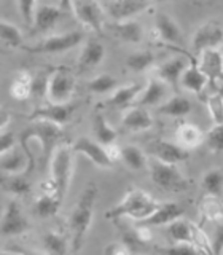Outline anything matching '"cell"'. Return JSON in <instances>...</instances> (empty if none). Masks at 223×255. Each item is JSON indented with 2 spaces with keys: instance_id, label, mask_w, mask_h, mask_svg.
<instances>
[{
  "instance_id": "27",
  "label": "cell",
  "mask_w": 223,
  "mask_h": 255,
  "mask_svg": "<svg viewBox=\"0 0 223 255\" xmlns=\"http://www.w3.org/2000/svg\"><path fill=\"white\" fill-rule=\"evenodd\" d=\"M110 29L115 32V35L123 40L126 43H140L143 38V27L142 24L129 19V21H119L113 22L110 26Z\"/></svg>"
},
{
  "instance_id": "21",
  "label": "cell",
  "mask_w": 223,
  "mask_h": 255,
  "mask_svg": "<svg viewBox=\"0 0 223 255\" xmlns=\"http://www.w3.org/2000/svg\"><path fill=\"white\" fill-rule=\"evenodd\" d=\"M167 91H169V86L163 83L158 77L150 78L147 86L143 88V93L139 99V107L145 109L150 106H158V104H161L166 99Z\"/></svg>"
},
{
  "instance_id": "23",
  "label": "cell",
  "mask_w": 223,
  "mask_h": 255,
  "mask_svg": "<svg viewBox=\"0 0 223 255\" xmlns=\"http://www.w3.org/2000/svg\"><path fill=\"white\" fill-rule=\"evenodd\" d=\"M121 125L132 131H147L153 126V118H151L147 109L137 106L124 112V115L121 118Z\"/></svg>"
},
{
  "instance_id": "48",
  "label": "cell",
  "mask_w": 223,
  "mask_h": 255,
  "mask_svg": "<svg viewBox=\"0 0 223 255\" xmlns=\"http://www.w3.org/2000/svg\"><path fill=\"white\" fill-rule=\"evenodd\" d=\"M14 148V135L11 132L0 134V155H3L5 151Z\"/></svg>"
},
{
  "instance_id": "47",
  "label": "cell",
  "mask_w": 223,
  "mask_h": 255,
  "mask_svg": "<svg viewBox=\"0 0 223 255\" xmlns=\"http://www.w3.org/2000/svg\"><path fill=\"white\" fill-rule=\"evenodd\" d=\"M132 235H134V238L137 239L140 244H148L151 239H153V233H151V228L147 227V225H142V223H139V225L134 228Z\"/></svg>"
},
{
  "instance_id": "45",
  "label": "cell",
  "mask_w": 223,
  "mask_h": 255,
  "mask_svg": "<svg viewBox=\"0 0 223 255\" xmlns=\"http://www.w3.org/2000/svg\"><path fill=\"white\" fill-rule=\"evenodd\" d=\"M104 255H131V249L123 241H115L106 246Z\"/></svg>"
},
{
  "instance_id": "39",
  "label": "cell",
  "mask_w": 223,
  "mask_h": 255,
  "mask_svg": "<svg viewBox=\"0 0 223 255\" xmlns=\"http://www.w3.org/2000/svg\"><path fill=\"white\" fill-rule=\"evenodd\" d=\"M155 62V54L148 51V50H143L139 53H132L131 56L126 58V66L129 67L132 72H143L147 70L148 67L153 66Z\"/></svg>"
},
{
  "instance_id": "14",
  "label": "cell",
  "mask_w": 223,
  "mask_h": 255,
  "mask_svg": "<svg viewBox=\"0 0 223 255\" xmlns=\"http://www.w3.org/2000/svg\"><path fill=\"white\" fill-rule=\"evenodd\" d=\"M70 148H72L74 153H80V155L86 156L96 166L104 167V169H109V167H112V161H110L107 153H106V148H104L99 142H96V140H93L90 137H85V135H82V137H78L74 142V145H72Z\"/></svg>"
},
{
  "instance_id": "20",
  "label": "cell",
  "mask_w": 223,
  "mask_h": 255,
  "mask_svg": "<svg viewBox=\"0 0 223 255\" xmlns=\"http://www.w3.org/2000/svg\"><path fill=\"white\" fill-rule=\"evenodd\" d=\"M104 58H106V48H104V45L99 40H90V42L83 46L82 53H80L77 66L82 72L91 70L94 67H98L104 61Z\"/></svg>"
},
{
  "instance_id": "38",
  "label": "cell",
  "mask_w": 223,
  "mask_h": 255,
  "mask_svg": "<svg viewBox=\"0 0 223 255\" xmlns=\"http://www.w3.org/2000/svg\"><path fill=\"white\" fill-rule=\"evenodd\" d=\"M116 86H118L116 78L113 75H110V74L98 75L96 78H93L91 82L86 83L88 91L93 93V94H107V93L115 91Z\"/></svg>"
},
{
  "instance_id": "12",
  "label": "cell",
  "mask_w": 223,
  "mask_h": 255,
  "mask_svg": "<svg viewBox=\"0 0 223 255\" xmlns=\"http://www.w3.org/2000/svg\"><path fill=\"white\" fill-rule=\"evenodd\" d=\"M102 8L104 13H107L115 22H119L129 21L134 16L150 10V8H153V3L145 2V0H115V2L102 3Z\"/></svg>"
},
{
  "instance_id": "43",
  "label": "cell",
  "mask_w": 223,
  "mask_h": 255,
  "mask_svg": "<svg viewBox=\"0 0 223 255\" xmlns=\"http://www.w3.org/2000/svg\"><path fill=\"white\" fill-rule=\"evenodd\" d=\"M37 6H38V2H27V0H21V2H18V10L22 18V22L26 24L29 29H34Z\"/></svg>"
},
{
  "instance_id": "8",
  "label": "cell",
  "mask_w": 223,
  "mask_h": 255,
  "mask_svg": "<svg viewBox=\"0 0 223 255\" xmlns=\"http://www.w3.org/2000/svg\"><path fill=\"white\" fill-rule=\"evenodd\" d=\"M80 107V102H74L70 101L67 104H51L48 102L46 106L43 107H38L35 109L34 112L30 114L29 120L30 122H37V120H40V122H50L53 125H58V126H64L67 125L72 117H74V114L78 110Z\"/></svg>"
},
{
  "instance_id": "42",
  "label": "cell",
  "mask_w": 223,
  "mask_h": 255,
  "mask_svg": "<svg viewBox=\"0 0 223 255\" xmlns=\"http://www.w3.org/2000/svg\"><path fill=\"white\" fill-rule=\"evenodd\" d=\"M48 82H50V74L40 72L32 78V96L35 99H45L48 93Z\"/></svg>"
},
{
  "instance_id": "32",
  "label": "cell",
  "mask_w": 223,
  "mask_h": 255,
  "mask_svg": "<svg viewBox=\"0 0 223 255\" xmlns=\"http://www.w3.org/2000/svg\"><path fill=\"white\" fill-rule=\"evenodd\" d=\"M121 159L132 171H143L148 166V158L137 145H126L121 148Z\"/></svg>"
},
{
  "instance_id": "50",
  "label": "cell",
  "mask_w": 223,
  "mask_h": 255,
  "mask_svg": "<svg viewBox=\"0 0 223 255\" xmlns=\"http://www.w3.org/2000/svg\"><path fill=\"white\" fill-rule=\"evenodd\" d=\"M10 122H11L10 110L5 109V107H0V131L5 129V128L10 125Z\"/></svg>"
},
{
  "instance_id": "10",
  "label": "cell",
  "mask_w": 223,
  "mask_h": 255,
  "mask_svg": "<svg viewBox=\"0 0 223 255\" xmlns=\"http://www.w3.org/2000/svg\"><path fill=\"white\" fill-rule=\"evenodd\" d=\"M29 230V220L24 215L18 201H10L5 207V212L0 219V236L11 238L24 235Z\"/></svg>"
},
{
  "instance_id": "22",
  "label": "cell",
  "mask_w": 223,
  "mask_h": 255,
  "mask_svg": "<svg viewBox=\"0 0 223 255\" xmlns=\"http://www.w3.org/2000/svg\"><path fill=\"white\" fill-rule=\"evenodd\" d=\"M199 69L206 75L207 80L215 82L223 75V59L219 50H206L201 53V58L198 62Z\"/></svg>"
},
{
  "instance_id": "25",
  "label": "cell",
  "mask_w": 223,
  "mask_h": 255,
  "mask_svg": "<svg viewBox=\"0 0 223 255\" xmlns=\"http://www.w3.org/2000/svg\"><path fill=\"white\" fill-rule=\"evenodd\" d=\"M142 91V86L137 83H131V85H124L116 88V91L107 99V107L110 109H126L129 107L131 104L137 99V96Z\"/></svg>"
},
{
  "instance_id": "36",
  "label": "cell",
  "mask_w": 223,
  "mask_h": 255,
  "mask_svg": "<svg viewBox=\"0 0 223 255\" xmlns=\"http://www.w3.org/2000/svg\"><path fill=\"white\" fill-rule=\"evenodd\" d=\"M203 188L209 193V196L222 198L223 196V171L211 169L203 177Z\"/></svg>"
},
{
  "instance_id": "44",
  "label": "cell",
  "mask_w": 223,
  "mask_h": 255,
  "mask_svg": "<svg viewBox=\"0 0 223 255\" xmlns=\"http://www.w3.org/2000/svg\"><path fill=\"white\" fill-rule=\"evenodd\" d=\"M207 147L212 151H223V123L214 126L204 137Z\"/></svg>"
},
{
  "instance_id": "18",
  "label": "cell",
  "mask_w": 223,
  "mask_h": 255,
  "mask_svg": "<svg viewBox=\"0 0 223 255\" xmlns=\"http://www.w3.org/2000/svg\"><path fill=\"white\" fill-rule=\"evenodd\" d=\"M64 10L61 5H50V3H38L35 11L34 30L35 32H46L53 29L62 18Z\"/></svg>"
},
{
  "instance_id": "52",
  "label": "cell",
  "mask_w": 223,
  "mask_h": 255,
  "mask_svg": "<svg viewBox=\"0 0 223 255\" xmlns=\"http://www.w3.org/2000/svg\"><path fill=\"white\" fill-rule=\"evenodd\" d=\"M219 51H220V54H222V59H223V45L220 46V50H219Z\"/></svg>"
},
{
  "instance_id": "19",
  "label": "cell",
  "mask_w": 223,
  "mask_h": 255,
  "mask_svg": "<svg viewBox=\"0 0 223 255\" xmlns=\"http://www.w3.org/2000/svg\"><path fill=\"white\" fill-rule=\"evenodd\" d=\"M27 156L22 150L11 148L0 155V174L3 175H21L22 172L27 174Z\"/></svg>"
},
{
  "instance_id": "29",
  "label": "cell",
  "mask_w": 223,
  "mask_h": 255,
  "mask_svg": "<svg viewBox=\"0 0 223 255\" xmlns=\"http://www.w3.org/2000/svg\"><path fill=\"white\" fill-rule=\"evenodd\" d=\"M93 128H94V135H96V142H99L102 147H107L110 143H115L118 132L116 129L110 126L107 122V118L102 114H96L93 120Z\"/></svg>"
},
{
  "instance_id": "37",
  "label": "cell",
  "mask_w": 223,
  "mask_h": 255,
  "mask_svg": "<svg viewBox=\"0 0 223 255\" xmlns=\"http://www.w3.org/2000/svg\"><path fill=\"white\" fill-rule=\"evenodd\" d=\"M203 220H214V222H223V204L219 201V198L206 196L201 204H199Z\"/></svg>"
},
{
  "instance_id": "6",
  "label": "cell",
  "mask_w": 223,
  "mask_h": 255,
  "mask_svg": "<svg viewBox=\"0 0 223 255\" xmlns=\"http://www.w3.org/2000/svg\"><path fill=\"white\" fill-rule=\"evenodd\" d=\"M75 91V78L67 67L56 69L50 75L46 99L51 104H67Z\"/></svg>"
},
{
  "instance_id": "49",
  "label": "cell",
  "mask_w": 223,
  "mask_h": 255,
  "mask_svg": "<svg viewBox=\"0 0 223 255\" xmlns=\"http://www.w3.org/2000/svg\"><path fill=\"white\" fill-rule=\"evenodd\" d=\"M104 148H106V153H107L109 159L112 161V164H113L115 161H118V159H121V147H118L116 142L110 143V145L104 147Z\"/></svg>"
},
{
  "instance_id": "30",
  "label": "cell",
  "mask_w": 223,
  "mask_h": 255,
  "mask_svg": "<svg viewBox=\"0 0 223 255\" xmlns=\"http://www.w3.org/2000/svg\"><path fill=\"white\" fill-rule=\"evenodd\" d=\"M32 77L29 72H18L10 85V96L14 101H26L32 96Z\"/></svg>"
},
{
  "instance_id": "24",
  "label": "cell",
  "mask_w": 223,
  "mask_h": 255,
  "mask_svg": "<svg viewBox=\"0 0 223 255\" xmlns=\"http://www.w3.org/2000/svg\"><path fill=\"white\" fill-rule=\"evenodd\" d=\"M175 140L182 148L190 151L193 148H198L204 142V134L193 123H182L175 131Z\"/></svg>"
},
{
  "instance_id": "3",
  "label": "cell",
  "mask_w": 223,
  "mask_h": 255,
  "mask_svg": "<svg viewBox=\"0 0 223 255\" xmlns=\"http://www.w3.org/2000/svg\"><path fill=\"white\" fill-rule=\"evenodd\" d=\"M158 206L159 203L156 199H153L151 195H148L145 190L134 188L131 191H127L126 196L118 204H115L110 211L106 212V217L112 222L123 217H129L137 222H142L147 217H150L156 211Z\"/></svg>"
},
{
  "instance_id": "40",
  "label": "cell",
  "mask_w": 223,
  "mask_h": 255,
  "mask_svg": "<svg viewBox=\"0 0 223 255\" xmlns=\"http://www.w3.org/2000/svg\"><path fill=\"white\" fill-rule=\"evenodd\" d=\"M207 109H209L214 126L222 125L223 123V96L220 93H215L207 98Z\"/></svg>"
},
{
  "instance_id": "13",
  "label": "cell",
  "mask_w": 223,
  "mask_h": 255,
  "mask_svg": "<svg viewBox=\"0 0 223 255\" xmlns=\"http://www.w3.org/2000/svg\"><path fill=\"white\" fill-rule=\"evenodd\" d=\"M148 151L156 161L175 166L179 163L187 161L190 158V151L182 148L177 142H169L163 139H156L148 145Z\"/></svg>"
},
{
  "instance_id": "28",
  "label": "cell",
  "mask_w": 223,
  "mask_h": 255,
  "mask_svg": "<svg viewBox=\"0 0 223 255\" xmlns=\"http://www.w3.org/2000/svg\"><path fill=\"white\" fill-rule=\"evenodd\" d=\"M191 109H193V106H191V102L185 98V96L175 94L172 98L167 99L163 106L158 109V112L163 115L172 117V118H183L190 114Z\"/></svg>"
},
{
  "instance_id": "41",
  "label": "cell",
  "mask_w": 223,
  "mask_h": 255,
  "mask_svg": "<svg viewBox=\"0 0 223 255\" xmlns=\"http://www.w3.org/2000/svg\"><path fill=\"white\" fill-rule=\"evenodd\" d=\"M159 255H203V252L196 249L195 246L185 244V243H179L169 247H159L156 249Z\"/></svg>"
},
{
  "instance_id": "2",
  "label": "cell",
  "mask_w": 223,
  "mask_h": 255,
  "mask_svg": "<svg viewBox=\"0 0 223 255\" xmlns=\"http://www.w3.org/2000/svg\"><path fill=\"white\" fill-rule=\"evenodd\" d=\"M98 187L96 183H90L82 191L78 201L75 203L74 209L69 217V228L72 233V249L80 251L85 243V238L91 228L96 201H98Z\"/></svg>"
},
{
  "instance_id": "16",
  "label": "cell",
  "mask_w": 223,
  "mask_h": 255,
  "mask_svg": "<svg viewBox=\"0 0 223 255\" xmlns=\"http://www.w3.org/2000/svg\"><path fill=\"white\" fill-rule=\"evenodd\" d=\"M183 214H185V209L177 204V203H159V206L156 207V211L147 217L145 220H142L139 223L147 227H163V225H169L174 220L182 219Z\"/></svg>"
},
{
  "instance_id": "11",
  "label": "cell",
  "mask_w": 223,
  "mask_h": 255,
  "mask_svg": "<svg viewBox=\"0 0 223 255\" xmlns=\"http://www.w3.org/2000/svg\"><path fill=\"white\" fill-rule=\"evenodd\" d=\"M223 45V29L219 22L207 21L199 26L191 40V48L196 54H201L206 50H219Z\"/></svg>"
},
{
  "instance_id": "46",
  "label": "cell",
  "mask_w": 223,
  "mask_h": 255,
  "mask_svg": "<svg viewBox=\"0 0 223 255\" xmlns=\"http://www.w3.org/2000/svg\"><path fill=\"white\" fill-rule=\"evenodd\" d=\"M211 244H212V254L214 255L223 254V222L217 223V228H215L214 239L211 241Z\"/></svg>"
},
{
  "instance_id": "7",
  "label": "cell",
  "mask_w": 223,
  "mask_h": 255,
  "mask_svg": "<svg viewBox=\"0 0 223 255\" xmlns=\"http://www.w3.org/2000/svg\"><path fill=\"white\" fill-rule=\"evenodd\" d=\"M82 40H83V32L70 30V32H64V34L46 37L34 46H26V50L30 53H40V54H59L75 48L77 45H80Z\"/></svg>"
},
{
  "instance_id": "1",
  "label": "cell",
  "mask_w": 223,
  "mask_h": 255,
  "mask_svg": "<svg viewBox=\"0 0 223 255\" xmlns=\"http://www.w3.org/2000/svg\"><path fill=\"white\" fill-rule=\"evenodd\" d=\"M32 139H38L40 145H42V153H43V166L46 167L48 164L51 163V158L54 155L56 148L61 143V140L64 139V129L58 125H53L50 122H30V125L26 126V129H24L21 134H19V145H21V150L26 153L27 156V161H29V166H27V175L34 171L35 167V158L32 156L30 153V148H29V142Z\"/></svg>"
},
{
  "instance_id": "26",
  "label": "cell",
  "mask_w": 223,
  "mask_h": 255,
  "mask_svg": "<svg viewBox=\"0 0 223 255\" xmlns=\"http://www.w3.org/2000/svg\"><path fill=\"white\" fill-rule=\"evenodd\" d=\"M206 83H207L206 75L201 72V69H199L198 62L195 59H191V62L187 66V69L183 70V74L180 77V85L188 91L201 94Z\"/></svg>"
},
{
  "instance_id": "15",
  "label": "cell",
  "mask_w": 223,
  "mask_h": 255,
  "mask_svg": "<svg viewBox=\"0 0 223 255\" xmlns=\"http://www.w3.org/2000/svg\"><path fill=\"white\" fill-rule=\"evenodd\" d=\"M188 62L187 58H182V56H175V58L163 62L161 66L158 67L156 75L161 80L163 83H166L171 90L177 91L179 85H180V77L183 74V70L187 69Z\"/></svg>"
},
{
  "instance_id": "17",
  "label": "cell",
  "mask_w": 223,
  "mask_h": 255,
  "mask_svg": "<svg viewBox=\"0 0 223 255\" xmlns=\"http://www.w3.org/2000/svg\"><path fill=\"white\" fill-rule=\"evenodd\" d=\"M155 30H156L158 37L166 43H169V45H182L183 43V35H182L179 24L175 22L169 14L158 13L155 16Z\"/></svg>"
},
{
  "instance_id": "5",
  "label": "cell",
  "mask_w": 223,
  "mask_h": 255,
  "mask_svg": "<svg viewBox=\"0 0 223 255\" xmlns=\"http://www.w3.org/2000/svg\"><path fill=\"white\" fill-rule=\"evenodd\" d=\"M150 175L156 187L171 191V193H183L190 187L188 180L183 177V174L177 167L159 163L156 159H153V163L150 166Z\"/></svg>"
},
{
  "instance_id": "51",
  "label": "cell",
  "mask_w": 223,
  "mask_h": 255,
  "mask_svg": "<svg viewBox=\"0 0 223 255\" xmlns=\"http://www.w3.org/2000/svg\"><path fill=\"white\" fill-rule=\"evenodd\" d=\"M0 255H18V254H11V252H0Z\"/></svg>"
},
{
  "instance_id": "34",
  "label": "cell",
  "mask_w": 223,
  "mask_h": 255,
  "mask_svg": "<svg viewBox=\"0 0 223 255\" xmlns=\"http://www.w3.org/2000/svg\"><path fill=\"white\" fill-rule=\"evenodd\" d=\"M0 40L10 48H21L24 37L18 26H14L13 22L0 19Z\"/></svg>"
},
{
  "instance_id": "31",
  "label": "cell",
  "mask_w": 223,
  "mask_h": 255,
  "mask_svg": "<svg viewBox=\"0 0 223 255\" xmlns=\"http://www.w3.org/2000/svg\"><path fill=\"white\" fill-rule=\"evenodd\" d=\"M43 249L46 255H66L69 251L67 238L59 231H46L43 235Z\"/></svg>"
},
{
  "instance_id": "35",
  "label": "cell",
  "mask_w": 223,
  "mask_h": 255,
  "mask_svg": "<svg viewBox=\"0 0 223 255\" xmlns=\"http://www.w3.org/2000/svg\"><path fill=\"white\" fill-rule=\"evenodd\" d=\"M0 187L11 191L14 195L26 196L30 193V183L22 175H3L0 174Z\"/></svg>"
},
{
  "instance_id": "4",
  "label": "cell",
  "mask_w": 223,
  "mask_h": 255,
  "mask_svg": "<svg viewBox=\"0 0 223 255\" xmlns=\"http://www.w3.org/2000/svg\"><path fill=\"white\" fill-rule=\"evenodd\" d=\"M51 179L58 188V198H66V193L70 187L72 172H74V151L67 145H59L51 158Z\"/></svg>"
},
{
  "instance_id": "33",
  "label": "cell",
  "mask_w": 223,
  "mask_h": 255,
  "mask_svg": "<svg viewBox=\"0 0 223 255\" xmlns=\"http://www.w3.org/2000/svg\"><path fill=\"white\" fill-rule=\"evenodd\" d=\"M59 207H61V201L58 199V196L42 193L35 203V212L38 214V217L50 219V217H54V215L58 214Z\"/></svg>"
},
{
  "instance_id": "9",
  "label": "cell",
  "mask_w": 223,
  "mask_h": 255,
  "mask_svg": "<svg viewBox=\"0 0 223 255\" xmlns=\"http://www.w3.org/2000/svg\"><path fill=\"white\" fill-rule=\"evenodd\" d=\"M62 8H70L75 18L83 24L85 27L101 34L104 26V8L98 2H67L61 3Z\"/></svg>"
}]
</instances>
